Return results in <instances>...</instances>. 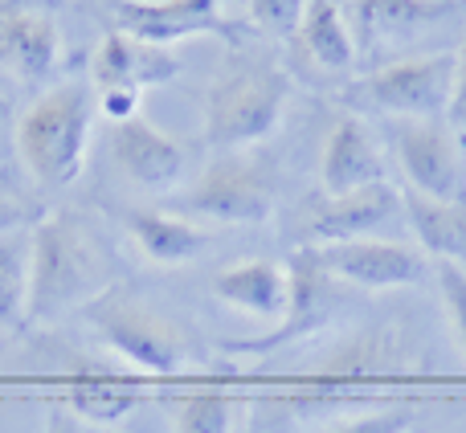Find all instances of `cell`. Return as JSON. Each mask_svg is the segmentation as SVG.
<instances>
[{
  "instance_id": "2",
  "label": "cell",
  "mask_w": 466,
  "mask_h": 433,
  "mask_svg": "<svg viewBox=\"0 0 466 433\" xmlns=\"http://www.w3.org/2000/svg\"><path fill=\"white\" fill-rule=\"evenodd\" d=\"M90 90L82 82H57L29 103L16 123V156L41 188H66L78 180L90 147Z\"/></svg>"
},
{
  "instance_id": "13",
  "label": "cell",
  "mask_w": 466,
  "mask_h": 433,
  "mask_svg": "<svg viewBox=\"0 0 466 433\" xmlns=\"http://www.w3.org/2000/svg\"><path fill=\"white\" fill-rule=\"evenodd\" d=\"M180 74V57L164 45H147V41L131 37V33L115 29L90 54V78L98 90H152L164 86Z\"/></svg>"
},
{
  "instance_id": "6",
  "label": "cell",
  "mask_w": 466,
  "mask_h": 433,
  "mask_svg": "<svg viewBox=\"0 0 466 433\" xmlns=\"http://www.w3.org/2000/svg\"><path fill=\"white\" fill-rule=\"evenodd\" d=\"M188 213L221 225H258L274 209V176L266 160L246 152H221L185 193Z\"/></svg>"
},
{
  "instance_id": "3",
  "label": "cell",
  "mask_w": 466,
  "mask_h": 433,
  "mask_svg": "<svg viewBox=\"0 0 466 433\" xmlns=\"http://www.w3.org/2000/svg\"><path fill=\"white\" fill-rule=\"evenodd\" d=\"M290 103V78L279 65H233L205 98V144L218 152H246L279 131Z\"/></svg>"
},
{
  "instance_id": "7",
  "label": "cell",
  "mask_w": 466,
  "mask_h": 433,
  "mask_svg": "<svg viewBox=\"0 0 466 433\" xmlns=\"http://www.w3.org/2000/svg\"><path fill=\"white\" fill-rule=\"evenodd\" d=\"M393 156L410 193L434 201H466V156L451 123L405 119L393 131Z\"/></svg>"
},
{
  "instance_id": "11",
  "label": "cell",
  "mask_w": 466,
  "mask_h": 433,
  "mask_svg": "<svg viewBox=\"0 0 466 433\" xmlns=\"http://www.w3.org/2000/svg\"><path fill=\"white\" fill-rule=\"evenodd\" d=\"M393 216H405L401 193L389 180L356 193H339L319 201H311L303 209V233L311 246H328V241H352V237H377V229H385Z\"/></svg>"
},
{
  "instance_id": "28",
  "label": "cell",
  "mask_w": 466,
  "mask_h": 433,
  "mask_svg": "<svg viewBox=\"0 0 466 433\" xmlns=\"http://www.w3.org/2000/svg\"><path fill=\"white\" fill-rule=\"evenodd\" d=\"M446 123H451V131L466 147V33L459 54H454V90H451V106H446Z\"/></svg>"
},
{
  "instance_id": "30",
  "label": "cell",
  "mask_w": 466,
  "mask_h": 433,
  "mask_svg": "<svg viewBox=\"0 0 466 433\" xmlns=\"http://www.w3.org/2000/svg\"><path fill=\"white\" fill-rule=\"evenodd\" d=\"M41 433H86V429H82V421L74 418L70 409H54V413H49V421H46V429H41Z\"/></svg>"
},
{
  "instance_id": "18",
  "label": "cell",
  "mask_w": 466,
  "mask_h": 433,
  "mask_svg": "<svg viewBox=\"0 0 466 433\" xmlns=\"http://www.w3.org/2000/svg\"><path fill=\"white\" fill-rule=\"evenodd\" d=\"M295 45L299 54L307 57L311 65L328 74H344L356 65V37H352V25H348L344 8L336 0H307L303 5V16L295 25Z\"/></svg>"
},
{
  "instance_id": "20",
  "label": "cell",
  "mask_w": 466,
  "mask_h": 433,
  "mask_svg": "<svg viewBox=\"0 0 466 433\" xmlns=\"http://www.w3.org/2000/svg\"><path fill=\"white\" fill-rule=\"evenodd\" d=\"M401 209L421 254H430L434 262L466 266V201H434V196H421L405 188Z\"/></svg>"
},
{
  "instance_id": "1",
  "label": "cell",
  "mask_w": 466,
  "mask_h": 433,
  "mask_svg": "<svg viewBox=\"0 0 466 433\" xmlns=\"http://www.w3.org/2000/svg\"><path fill=\"white\" fill-rule=\"evenodd\" d=\"M106 266L90 233L70 213H49L29 229V319H54L70 307L95 303Z\"/></svg>"
},
{
  "instance_id": "32",
  "label": "cell",
  "mask_w": 466,
  "mask_h": 433,
  "mask_svg": "<svg viewBox=\"0 0 466 433\" xmlns=\"http://www.w3.org/2000/svg\"><path fill=\"white\" fill-rule=\"evenodd\" d=\"M413 433H418V429H413Z\"/></svg>"
},
{
  "instance_id": "17",
  "label": "cell",
  "mask_w": 466,
  "mask_h": 433,
  "mask_svg": "<svg viewBox=\"0 0 466 433\" xmlns=\"http://www.w3.org/2000/svg\"><path fill=\"white\" fill-rule=\"evenodd\" d=\"M401 360H405V352H401L397 331L360 327L323 356L315 377L319 380H380V377H397Z\"/></svg>"
},
{
  "instance_id": "4",
  "label": "cell",
  "mask_w": 466,
  "mask_h": 433,
  "mask_svg": "<svg viewBox=\"0 0 466 433\" xmlns=\"http://www.w3.org/2000/svg\"><path fill=\"white\" fill-rule=\"evenodd\" d=\"M82 315L98 331V339L115 356H123L131 368L147 372V377H177L185 368L188 347L177 323L164 319L152 307L127 298L123 290H103L95 303L82 307Z\"/></svg>"
},
{
  "instance_id": "8",
  "label": "cell",
  "mask_w": 466,
  "mask_h": 433,
  "mask_svg": "<svg viewBox=\"0 0 466 433\" xmlns=\"http://www.w3.org/2000/svg\"><path fill=\"white\" fill-rule=\"evenodd\" d=\"M323 270L336 282L364 290H397L413 287L426 278V254L401 241L385 237H352V241H328V246H311Z\"/></svg>"
},
{
  "instance_id": "27",
  "label": "cell",
  "mask_w": 466,
  "mask_h": 433,
  "mask_svg": "<svg viewBox=\"0 0 466 433\" xmlns=\"http://www.w3.org/2000/svg\"><path fill=\"white\" fill-rule=\"evenodd\" d=\"M303 5L307 0H249V13H254V21L262 25L266 33L287 37V33H295L299 16H303Z\"/></svg>"
},
{
  "instance_id": "31",
  "label": "cell",
  "mask_w": 466,
  "mask_h": 433,
  "mask_svg": "<svg viewBox=\"0 0 466 433\" xmlns=\"http://www.w3.org/2000/svg\"><path fill=\"white\" fill-rule=\"evenodd\" d=\"M21 221H25V213L16 209L8 196H0V233H8V229H21Z\"/></svg>"
},
{
  "instance_id": "23",
  "label": "cell",
  "mask_w": 466,
  "mask_h": 433,
  "mask_svg": "<svg viewBox=\"0 0 466 433\" xmlns=\"http://www.w3.org/2000/svg\"><path fill=\"white\" fill-rule=\"evenodd\" d=\"M172 433H233V401L226 393L180 397L172 409Z\"/></svg>"
},
{
  "instance_id": "25",
  "label": "cell",
  "mask_w": 466,
  "mask_h": 433,
  "mask_svg": "<svg viewBox=\"0 0 466 433\" xmlns=\"http://www.w3.org/2000/svg\"><path fill=\"white\" fill-rule=\"evenodd\" d=\"M136 409V397L131 393H111V388H78L70 397V413L86 426H115L119 418Z\"/></svg>"
},
{
  "instance_id": "29",
  "label": "cell",
  "mask_w": 466,
  "mask_h": 433,
  "mask_svg": "<svg viewBox=\"0 0 466 433\" xmlns=\"http://www.w3.org/2000/svg\"><path fill=\"white\" fill-rule=\"evenodd\" d=\"M98 106L111 123L136 119L139 115V90H98Z\"/></svg>"
},
{
  "instance_id": "12",
  "label": "cell",
  "mask_w": 466,
  "mask_h": 433,
  "mask_svg": "<svg viewBox=\"0 0 466 433\" xmlns=\"http://www.w3.org/2000/svg\"><path fill=\"white\" fill-rule=\"evenodd\" d=\"M111 156H115V168H119L136 188H147V193L172 188L180 176H185V164H188L185 147H180L172 136H164L156 123H147L144 115L115 123Z\"/></svg>"
},
{
  "instance_id": "16",
  "label": "cell",
  "mask_w": 466,
  "mask_h": 433,
  "mask_svg": "<svg viewBox=\"0 0 466 433\" xmlns=\"http://www.w3.org/2000/svg\"><path fill=\"white\" fill-rule=\"evenodd\" d=\"M213 295L249 319L279 323L290 303V270L270 257H246L213 274Z\"/></svg>"
},
{
  "instance_id": "26",
  "label": "cell",
  "mask_w": 466,
  "mask_h": 433,
  "mask_svg": "<svg viewBox=\"0 0 466 433\" xmlns=\"http://www.w3.org/2000/svg\"><path fill=\"white\" fill-rule=\"evenodd\" d=\"M434 278H438V295H442V307H446V319H451L459 347L466 356V266L434 262Z\"/></svg>"
},
{
  "instance_id": "21",
  "label": "cell",
  "mask_w": 466,
  "mask_h": 433,
  "mask_svg": "<svg viewBox=\"0 0 466 433\" xmlns=\"http://www.w3.org/2000/svg\"><path fill=\"white\" fill-rule=\"evenodd\" d=\"M442 0H352V37L360 45H380L385 37H405V33L430 25L442 16Z\"/></svg>"
},
{
  "instance_id": "10",
  "label": "cell",
  "mask_w": 466,
  "mask_h": 433,
  "mask_svg": "<svg viewBox=\"0 0 466 433\" xmlns=\"http://www.w3.org/2000/svg\"><path fill=\"white\" fill-rule=\"evenodd\" d=\"M287 270H290V303H287V315H282V319L274 323V331H266V336L246 339V344H233V352H274V347L295 344V339L319 331L323 323L331 319V311H336V303H339L336 278L323 270V262L315 257V249L303 246L287 262Z\"/></svg>"
},
{
  "instance_id": "15",
  "label": "cell",
  "mask_w": 466,
  "mask_h": 433,
  "mask_svg": "<svg viewBox=\"0 0 466 433\" xmlns=\"http://www.w3.org/2000/svg\"><path fill=\"white\" fill-rule=\"evenodd\" d=\"M385 180V156H380L372 131L356 115H339L331 123L328 139L319 152V185L328 196L356 193Z\"/></svg>"
},
{
  "instance_id": "14",
  "label": "cell",
  "mask_w": 466,
  "mask_h": 433,
  "mask_svg": "<svg viewBox=\"0 0 466 433\" xmlns=\"http://www.w3.org/2000/svg\"><path fill=\"white\" fill-rule=\"evenodd\" d=\"M62 33L46 13L0 0V74L16 82H41L57 70Z\"/></svg>"
},
{
  "instance_id": "5",
  "label": "cell",
  "mask_w": 466,
  "mask_h": 433,
  "mask_svg": "<svg viewBox=\"0 0 466 433\" xmlns=\"http://www.w3.org/2000/svg\"><path fill=\"white\" fill-rule=\"evenodd\" d=\"M454 54H418L389 62L348 86V98L397 119H438L451 106Z\"/></svg>"
},
{
  "instance_id": "22",
  "label": "cell",
  "mask_w": 466,
  "mask_h": 433,
  "mask_svg": "<svg viewBox=\"0 0 466 433\" xmlns=\"http://www.w3.org/2000/svg\"><path fill=\"white\" fill-rule=\"evenodd\" d=\"M29 319V229L0 233V331Z\"/></svg>"
},
{
  "instance_id": "19",
  "label": "cell",
  "mask_w": 466,
  "mask_h": 433,
  "mask_svg": "<svg viewBox=\"0 0 466 433\" xmlns=\"http://www.w3.org/2000/svg\"><path fill=\"white\" fill-rule=\"evenodd\" d=\"M127 233L152 266H188L197 254L209 249V233L201 225H193L188 216L164 213V209L127 213Z\"/></svg>"
},
{
  "instance_id": "9",
  "label": "cell",
  "mask_w": 466,
  "mask_h": 433,
  "mask_svg": "<svg viewBox=\"0 0 466 433\" xmlns=\"http://www.w3.org/2000/svg\"><path fill=\"white\" fill-rule=\"evenodd\" d=\"M119 29L147 45H177L188 37H238L221 0H123Z\"/></svg>"
},
{
  "instance_id": "24",
  "label": "cell",
  "mask_w": 466,
  "mask_h": 433,
  "mask_svg": "<svg viewBox=\"0 0 466 433\" xmlns=\"http://www.w3.org/2000/svg\"><path fill=\"white\" fill-rule=\"evenodd\" d=\"M418 426V409L413 405H385V409H369V413H352V418L328 421L315 433H413Z\"/></svg>"
}]
</instances>
